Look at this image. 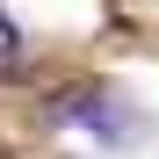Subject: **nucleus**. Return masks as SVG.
<instances>
[{
	"instance_id": "2",
	"label": "nucleus",
	"mask_w": 159,
	"mask_h": 159,
	"mask_svg": "<svg viewBox=\"0 0 159 159\" xmlns=\"http://www.w3.org/2000/svg\"><path fill=\"white\" fill-rule=\"evenodd\" d=\"M22 51H29V36H22V22L7 15V0H0V72H22Z\"/></svg>"
},
{
	"instance_id": "1",
	"label": "nucleus",
	"mask_w": 159,
	"mask_h": 159,
	"mask_svg": "<svg viewBox=\"0 0 159 159\" xmlns=\"http://www.w3.org/2000/svg\"><path fill=\"white\" fill-rule=\"evenodd\" d=\"M58 123H72V130H87V138H101L109 152H130V145H145V138H152V116H145L130 94H116V87H72V94L58 101Z\"/></svg>"
}]
</instances>
